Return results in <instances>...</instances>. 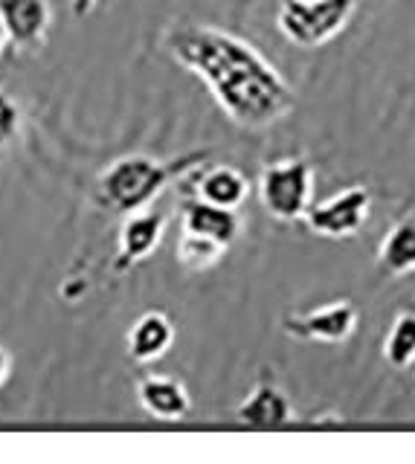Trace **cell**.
Listing matches in <instances>:
<instances>
[{
    "label": "cell",
    "mask_w": 415,
    "mask_h": 464,
    "mask_svg": "<svg viewBox=\"0 0 415 464\" xmlns=\"http://www.w3.org/2000/svg\"><path fill=\"white\" fill-rule=\"evenodd\" d=\"M236 418L256 430H276L294 420V406L288 395L274 381H259L250 395L236 406Z\"/></svg>",
    "instance_id": "cell-8"
},
{
    "label": "cell",
    "mask_w": 415,
    "mask_h": 464,
    "mask_svg": "<svg viewBox=\"0 0 415 464\" xmlns=\"http://www.w3.org/2000/svg\"><path fill=\"white\" fill-rule=\"evenodd\" d=\"M180 224L186 232L209 236L227 246H230L241 232L238 209H224V207H216V203H207L200 198H183Z\"/></svg>",
    "instance_id": "cell-12"
},
{
    "label": "cell",
    "mask_w": 415,
    "mask_h": 464,
    "mask_svg": "<svg viewBox=\"0 0 415 464\" xmlns=\"http://www.w3.org/2000/svg\"><path fill=\"white\" fill-rule=\"evenodd\" d=\"M227 244L209 238V236H198V232H186L178 241V261L192 273H204L212 270L224 258Z\"/></svg>",
    "instance_id": "cell-15"
},
{
    "label": "cell",
    "mask_w": 415,
    "mask_h": 464,
    "mask_svg": "<svg viewBox=\"0 0 415 464\" xmlns=\"http://www.w3.org/2000/svg\"><path fill=\"white\" fill-rule=\"evenodd\" d=\"M166 232V212L160 209H140L125 215V224L120 229V250L113 258V273H125L131 270L140 261H146L157 244H160Z\"/></svg>",
    "instance_id": "cell-7"
},
{
    "label": "cell",
    "mask_w": 415,
    "mask_h": 464,
    "mask_svg": "<svg viewBox=\"0 0 415 464\" xmlns=\"http://www.w3.org/2000/svg\"><path fill=\"white\" fill-rule=\"evenodd\" d=\"M354 9L357 0H282L276 26L296 47L317 50L346 29Z\"/></svg>",
    "instance_id": "cell-3"
},
{
    "label": "cell",
    "mask_w": 415,
    "mask_h": 464,
    "mask_svg": "<svg viewBox=\"0 0 415 464\" xmlns=\"http://www.w3.org/2000/svg\"><path fill=\"white\" fill-rule=\"evenodd\" d=\"M137 398L142 410L160 420H180L192 410L186 386L166 374H142L137 381Z\"/></svg>",
    "instance_id": "cell-9"
},
{
    "label": "cell",
    "mask_w": 415,
    "mask_h": 464,
    "mask_svg": "<svg viewBox=\"0 0 415 464\" xmlns=\"http://www.w3.org/2000/svg\"><path fill=\"white\" fill-rule=\"evenodd\" d=\"M12 47H15V41H12V33H9L6 21H4V14H0V58H4Z\"/></svg>",
    "instance_id": "cell-18"
},
{
    "label": "cell",
    "mask_w": 415,
    "mask_h": 464,
    "mask_svg": "<svg viewBox=\"0 0 415 464\" xmlns=\"http://www.w3.org/2000/svg\"><path fill=\"white\" fill-rule=\"evenodd\" d=\"M21 128V108L9 93L0 91V149L15 140Z\"/></svg>",
    "instance_id": "cell-17"
},
{
    "label": "cell",
    "mask_w": 415,
    "mask_h": 464,
    "mask_svg": "<svg viewBox=\"0 0 415 464\" xmlns=\"http://www.w3.org/2000/svg\"><path fill=\"white\" fill-rule=\"evenodd\" d=\"M383 360L395 369L415 362V311H401L383 340Z\"/></svg>",
    "instance_id": "cell-16"
},
{
    "label": "cell",
    "mask_w": 415,
    "mask_h": 464,
    "mask_svg": "<svg viewBox=\"0 0 415 464\" xmlns=\"http://www.w3.org/2000/svg\"><path fill=\"white\" fill-rule=\"evenodd\" d=\"M207 157L209 151H189L175 160H154L149 154L120 157L99 174L96 200L120 215L149 209L151 200L160 195L171 180H180L183 174L195 171Z\"/></svg>",
    "instance_id": "cell-2"
},
{
    "label": "cell",
    "mask_w": 415,
    "mask_h": 464,
    "mask_svg": "<svg viewBox=\"0 0 415 464\" xmlns=\"http://www.w3.org/2000/svg\"><path fill=\"white\" fill-rule=\"evenodd\" d=\"M0 14H4L15 47L35 50L44 44L53 18L47 0H0Z\"/></svg>",
    "instance_id": "cell-10"
},
{
    "label": "cell",
    "mask_w": 415,
    "mask_h": 464,
    "mask_svg": "<svg viewBox=\"0 0 415 464\" xmlns=\"http://www.w3.org/2000/svg\"><path fill=\"white\" fill-rule=\"evenodd\" d=\"M372 195L366 186H349L323 203H311L303 221L314 236L323 238H354L369 221Z\"/></svg>",
    "instance_id": "cell-5"
},
{
    "label": "cell",
    "mask_w": 415,
    "mask_h": 464,
    "mask_svg": "<svg viewBox=\"0 0 415 464\" xmlns=\"http://www.w3.org/2000/svg\"><path fill=\"white\" fill-rule=\"evenodd\" d=\"M125 343H128V357L134 362H154L175 343V325H171V319L163 311H149L131 325Z\"/></svg>",
    "instance_id": "cell-13"
},
{
    "label": "cell",
    "mask_w": 415,
    "mask_h": 464,
    "mask_svg": "<svg viewBox=\"0 0 415 464\" xmlns=\"http://www.w3.org/2000/svg\"><path fill=\"white\" fill-rule=\"evenodd\" d=\"M166 50L180 67L204 82L224 113L241 128H267L294 105L291 84L250 41L218 26L192 24L171 29Z\"/></svg>",
    "instance_id": "cell-1"
},
{
    "label": "cell",
    "mask_w": 415,
    "mask_h": 464,
    "mask_svg": "<svg viewBox=\"0 0 415 464\" xmlns=\"http://www.w3.org/2000/svg\"><path fill=\"white\" fill-rule=\"evenodd\" d=\"M378 267L386 276H407L415 270V218H401L386 232L378 250Z\"/></svg>",
    "instance_id": "cell-14"
},
{
    "label": "cell",
    "mask_w": 415,
    "mask_h": 464,
    "mask_svg": "<svg viewBox=\"0 0 415 464\" xmlns=\"http://www.w3.org/2000/svg\"><path fill=\"white\" fill-rule=\"evenodd\" d=\"M259 198L276 221H303L314 198V169L305 157L270 163L259 174Z\"/></svg>",
    "instance_id": "cell-4"
},
{
    "label": "cell",
    "mask_w": 415,
    "mask_h": 464,
    "mask_svg": "<svg viewBox=\"0 0 415 464\" xmlns=\"http://www.w3.org/2000/svg\"><path fill=\"white\" fill-rule=\"evenodd\" d=\"M192 198L216 203L224 209H238L250 198V180L236 166H209L195 171Z\"/></svg>",
    "instance_id": "cell-11"
},
{
    "label": "cell",
    "mask_w": 415,
    "mask_h": 464,
    "mask_svg": "<svg viewBox=\"0 0 415 464\" xmlns=\"http://www.w3.org/2000/svg\"><path fill=\"white\" fill-rule=\"evenodd\" d=\"M9 374H12V357L4 345H0V386H4L9 381Z\"/></svg>",
    "instance_id": "cell-19"
},
{
    "label": "cell",
    "mask_w": 415,
    "mask_h": 464,
    "mask_svg": "<svg viewBox=\"0 0 415 464\" xmlns=\"http://www.w3.org/2000/svg\"><path fill=\"white\" fill-rule=\"evenodd\" d=\"M96 6V0H73V14L76 18H84V14H91Z\"/></svg>",
    "instance_id": "cell-20"
},
{
    "label": "cell",
    "mask_w": 415,
    "mask_h": 464,
    "mask_svg": "<svg viewBox=\"0 0 415 464\" xmlns=\"http://www.w3.org/2000/svg\"><path fill=\"white\" fill-rule=\"evenodd\" d=\"M357 328V308L349 299H340L323 308L288 314L282 319V331L294 340L308 343H346Z\"/></svg>",
    "instance_id": "cell-6"
}]
</instances>
